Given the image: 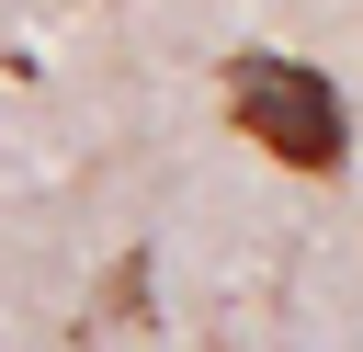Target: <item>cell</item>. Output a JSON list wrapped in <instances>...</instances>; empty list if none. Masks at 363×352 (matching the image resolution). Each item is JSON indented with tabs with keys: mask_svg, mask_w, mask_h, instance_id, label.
Returning <instances> with one entry per match:
<instances>
[{
	"mask_svg": "<svg viewBox=\"0 0 363 352\" xmlns=\"http://www.w3.org/2000/svg\"><path fill=\"white\" fill-rule=\"evenodd\" d=\"M227 125L250 136V148H272L284 170H340V148H352V114H340V91H329V68H306V57H238L227 68Z\"/></svg>",
	"mask_w": 363,
	"mask_h": 352,
	"instance_id": "1",
	"label": "cell"
}]
</instances>
